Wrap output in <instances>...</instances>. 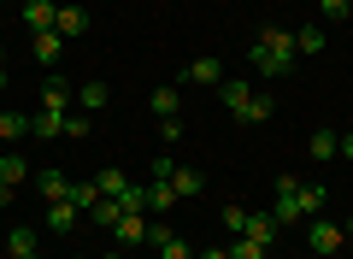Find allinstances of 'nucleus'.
I'll return each instance as SVG.
<instances>
[{
	"mask_svg": "<svg viewBox=\"0 0 353 259\" xmlns=\"http://www.w3.org/2000/svg\"><path fill=\"white\" fill-rule=\"evenodd\" d=\"M6 259H41V253H36V247H18V253H6Z\"/></svg>",
	"mask_w": 353,
	"mask_h": 259,
	"instance_id": "nucleus-34",
	"label": "nucleus"
},
{
	"mask_svg": "<svg viewBox=\"0 0 353 259\" xmlns=\"http://www.w3.org/2000/svg\"><path fill=\"white\" fill-rule=\"evenodd\" d=\"M218 88H224V106L236 112V118H248V106H253V95H259V88H253V83H236V77H224Z\"/></svg>",
	"mask_w": 353,
	"mask_h": 259,
	"instance_id": "nucleus-8",
	"label": "nucleus"
},
{
	"mask_svg": "<svg viewBox=\"0 0 353 259\" xmlns=\"http://www.w3.org/2000/svg\"><path fill=\"white\" fill-rule=\"evenodd\" d=\"M248 59H253V71L259 77H289L294 71V59H301V53H294V30H259V41H253L248 48Z\"/></svg>",
	"mask_w": 353,
	"mask_h": 259,
	"instance_id": "nucleus-1",
	"label": "nucleus"
},
{
	"mask_svg": "<svg viewBox=\"0 0 353 259\" xmlns=\"http://www.w3.org/2000/svg\"><path fill=\"white\" fill-rule=\"evenodd\" d=\"M301 207H306V218H318L324 212V183H301Z\"/></svg>",
	"mask_w": 353,
	"mask_h": 259,
	"instance_id": "nucleus-26",
	"label": "nucleus"
},
{
	"mask_svg": "<svg viewBox=\"0 0 353 259\" xmlns=\"http://www.w3.org/2000/svg\"><path fill=\"white\" fill-rule=\"evenodd\" d=\"M36 189L48 200H71V177H65V171H36Z\"/></svg>",
	"mask_w": 353,
	"mask_h": 259,
	"instance_id": "nucleus-14",
	"label": "nucleus"
},
{
	"mask_svg": "<svg viewBox=\"0 0 353 259\" xmlns=\"http://www.w3.org/2000/svg\"><path fill=\"white\" fill-rule=\"evenodd\" d=\"M24 24L36 30V36H48V30L59 24V0H24Z\"/></svg>",
	"mask_w": 353,
	"mask_h": 259,
	"instance_id": "nucleus-5",
	"label": "nucleus"
},
{
	"mask_svg": "<svg viewBox=\"0 0 353 259\" xmlns=\"http://www.w3.org/2000/svg\"><path fill=\"white\" fill-rule=\"evenodd\" d=\"M341 242H347V224H324L318 218L312 230H306V247H312V253H341Z\"/></svg>",
	"mask_w": 353,
	"mask_h": 259,
	"instance_id": "nucleus-4",
	"label": "nucleus"
},
{
	"mask_svg": "<svg viewBox=\"0 0 353 259\" xmlns=\"http://www.w3.org/2000/svg\"><path fill=\"white\" fill-rule=\"evenodd\" d=\"M165 183L176 189V200H194V195H201V189H206V177H201V171H171V177H165Z\"/></svg>",
	"mask_w": 353,
	"mask_h": 259,
	"instance_id": "nucleus-15",
	"label": "nucleus"
},
{
	"mask_svg": "<svg viewBox=\"0 0 353 259\" xmlns=\"http://www.w3.org/2000/svg\"><path fill=\"white\" fill-rule=\"evenodd\" d=\"M218 224H224V236H241V224H248V207H224V218H218Z\"/></svg>",
	"mask_w": 353,
	"mask_h": 259,
	"instance_id": "nucleus-27",
	"label": "nucleus"
},
{
	"mask_svg": "<svg viewBox=\"0 0 353 259\" xmlns=\"http://www.w3.org/2000/svg\"><path fill=\"white\" fill-rule=\"evenodd\" d=\"M53 30H59V36H83L88 12H83V6H59V24H53Z\"/></svg>",
	"mask_w": 353,
	"mask_h": 259,
	"instance_id": "nucleus-20",
	"label": "nucleus"
},
{
	"mask_svg": "<svg viewBox=\"0 0 353 259\" xmlns=\"http://www.w3.org/2000/svg\"><path fill=\"white\" fill-rule=\"evenodd\" d=\"M0 88H6V53H0Z\"/></svg>",
	"mask_w": 353,
	"mask_h": 259,
	"instance_id": "nucleus-35",
	"label": "nucleus"
},
{
	"mask_svg": "<svg viewBox=\"0 0 353 259\" xmlns=\"http://www.w3.org/2000/svg\"><path fill=\"white\" fill-rule=\"evenodd\" d=\"M59 53H65V36H59V30H48V36H36V59L48 65V71L59 65Z\"/></svg>",
	"mask_w": 353,
	"mask_h": 259,
	"instance_id": "nucleus-17",
	"label": "nucleus"
},
{
	"mask_svg": "<svg viewBox=\"0 0 353 259\" xmlns=\"http://www.w3.org/2000/svg\"><path fill=\"white\" fill-rule=\"evenodd\" d=\"M347 18H353V12H347Z\"/></svg>",
	"mask_w": 353,
	"mask_h": 259,
	"instance_id": "nucleus-39",
	"label": "nucleus"
},
{
	"mask_svg": "<svg viewBox=\"0 0 353 259\" xmlns=\"http://www.w3.org/2000/svg\"><path fill=\"white\" fill-rule=\"evenodd\" d=\"M94 200H101V189H94V177H83V183H71V207H77V212H88Z\"/></svg>",
	"mask_w": 353,
	"mask_h": 259,
	"instance_id": "nucleus-23",
	"label": "nucleus"
},
{
	"mask_svg": "<svg viewBox=\"0 0 353 259\" xmlns=\"http://www.w3.org/2000/svg\"><path fill=\"white\" fill-rule=\"evenodd\" d=\"M59 6H65V0H59Z\"/></svg>",
	"mask_w": 353,
	"mask_h": 259,
	"instance_id": "nucleus-38",
	"label": "nucleus"
},
{
	"mask_svg": "<svg viewBox=\"0 0 353 259\" xmlns=\"http://www.w3.org/2000/svg\"><path fill=\"white\" fill-rule=\"evenodd\" d=\"M65 136H88V112H77V106L65 112Z\"/></svg>",
	"mask_w": 353,
	"mask_h": 259,
	"instance_id": "nucleus-30",
	"label": "nucleus"
},
{
	"mask_svg": "<svg viewBox=\"0 0 353 259\" xmlns=\"http://www.w3.org/2000/svg\"><path fill=\"white\" fill-rule=\"evenodd\" d=\"M148 242H153V253H159V259H194V247L183 242L171 224H148Z\"/></svg>",
	"mask_w": 353,
	"mask_h": 259,
	"instance_id": "nucleus-3",
	"label": "nucleus"
},
{
	"mask_svg": "<svg viewBox=\"0 0 353 259\" xmlns=\"http://www.w3.org/2000/svg\"><path fill=\"white\" fill-rule=\"evenodd\" d=\"M241 236H248V242H259V247H271V242H277V218H271V212H248Z\"/></svg>",
	"mask_w": 353,
	"mask_h": 259,
	"instance_id": "nucleus-9",
	"label": "nucleus"
},
{
	"mask_svg": "<svg viewBox=\"0 0 353 259\" xmlns=\"http://www.w3.org/2000/svg\"><path fill=\"white\" fill-rule=\"evenodd\" d=\"M265 118H271V95H253V106H248L241 124H265Z\"/></svg>",
	"mask_w": 353,
	"mask_h": 259,
	"instance_id": "nucleus-29",
	"label": "nucleus"
},
{
	"mask_svg": "<svg viewBox=\"0 0 353 259\" xmlns=\"http://www.w3.org/2000/svg\"><path fill=\"white\" fill-rule=\"evenodd\" d=\"M336 160H353V130L341 136V148H336Z\"/></svg>",
	"mask_w": 353,
	"mask_h": 259,
	"instance_id": "nucleus-32",
	"label": "nucleus"
},
{
	"mask_svg": "<svg viewBox=\"0 0 353 259\" xmlns=\"http://www.w3.org/2000/svg\"><path fill=\"white\" fill-rule=\"evenodd\" d=\"M18 136H30V112H0V148Z\"/></svg>",
	"mask_w": 353,
	"mask_h": 259,
	"instance_id": "nucleus-16",
	"label": "nucleus"
},
{
	"mask_svg": "<svg viewBox=\"0 0 353 259\" xmlns=\"http://www.w3.org/2000/svg\"><path fill=\"white\" fill-rule=\"evenodd\" d=\"M183 83H224V59H218V53H201V59H189Z\"/></svg>",
	"mask_w": 353,
	"mask_h": 259,
	"instance_id": "nucleus-6",
	"label": "nucleus"
},
{
	"mask_svg": "<svg viewBox=\"0 0 353 259\" xmlns=\"http://www.w3.org/2000/svg\"><path fill=\"white\" fill-rule=\"evenodd\" d=\"M112 242H118V247H136V242H148V218H141V212H124V218L112 224Z\"/></svg>",
	"mask_w": 353,
	"mask_h": 259,
	"instance_id": "nucleus-7",
	"label": "nucleus"
},
{
	"mask_svg": "<svg viewBox=\"0 0 353 259\" xmlns=\"http://www.w3.org/2000/svg\"><path fill=\"white\" fill-rule=\"evenodd\" d=\"M194 259H230V247H201Z\"/></svg>",
	"mask_w": 353,
	"mask_h": 259,
	"instance_id": "nucleus-33",
	"label": "nucleus"
},
{
	"mask_svg": "<svg viewBox=\"0 0 353 259\" xmlns=\"http://www.w3.org/2000/svg\"><path fill=\"white\" fill-rule=\"evenodd\" d=\"M176 136H183V118H159V142H165V153L176 148Z\"/></svg>",
	"mask_w": 353,
	"mask_h": 259,
	"instance_id": "nucleus-28",
	"label": "nucleus"
},
{
	"mask_svg": "<svg viewBox=\"0 0 353 259\" xmlns=\"http://www.w3.org/2000/svg\"><path fill=\"white\" fill-rule=\"evenodd\" d=\"M106 100H112V88H106V83H83V88H77V112H88V118H94Z\"/></svg>",
	"mask_w": 353,
	"mask_h": 259,
	"instance_id": "nucleus-12",
	"label": "nucleus"
},
{
	"mask_svg": "<svg viewBox=\"0 0 353 259\" xmlns=\"http://www.w3.org/2000/svg\"><path fill=\"white\" fill-rule=\"evenodd\" d=\"M336 148H341L336 130H318V136H312V160H336Z\"/></svg>",
	"mask_w": 353,
	"mask_h": 259,
	"instance_id": "nucleus-24",
	"label": "nucleus"
},
{
	"mask_svg": "<svg viewBox=\"0 0 353 259\" xmlns=\"http://www.w3.org/2000/svg\"><path fill=\"white\" fill-rule=\"evenodd\" d=\"M141 189H148V212H171V207H176V189L165 183V177H148Z\"/></svg>",
	"mask_w": 353,
	"mask_h": 259,
	"instance_id": "nucleus-11",
	"label": "nucleus"
},
{
	"mask_svg": "<svg viewBox=\"0 0 353 259\" xmlns=\"http://www.w3.org/2000/svg\"><path fill=\"white\" fill-rule=\"evenodd\" d=\"M271 247H259V242H248V236H230V259H265Z\"/></svg>",
	"mask_w": 353,
	"mask_h": 259,
	"instance_id": "nucleus-25",
	"label": "nucleus"
},
{
	"mask_svg": "<svg viewBox=\"0 0 353 259\" xmlns=\"http://www.w3.org/2000/svg\"><path fill=\"white\" fill-rule=\"evenodd\" d=\"M106 259H118V253H106Z\"/></svg>",
	"mask_w": 353,
	"mask_h": 259,
	"instance_id": "nucleus-37",
	"label": "nucleus"
},
{
	"mask_svg": "<svg viewBox=\"0 0 353 259\" xmlns=\"http://www.w3.org/2000/svg\"><path fill=\"white\" fill-rule=\"evenodd\" d=\"M318 6H324V18H347L353 12V0H318Z\"/></svg>",
	"mask_w": 353,
	"mask_h": 259,
	"instance_id": "nucleus-31",
	"label": "nucleus"
},
{
	"mask_svg": "<svg viewBox=\"0 0 353 259\" xmlns=\"http://www.w3.org/2000/svg\"><path fill=\"white\" fill-rule=\"evenodd\" d=\"M271 189H277V207H271V218H277V224H301V218H306V207H301V177L277 171V177H271Z\"/></svg>",
	"mask_w": 353,
	"mask_h": 259,
	"instance_id": "nucleus-2",
	"label": "nucleus"
},
{
	"mask_svg": "<svg viewBox=\"0 0 353 259\" xmlns=\"http://www.w3.org/2000/svg\"><path fill=\"white\" fill-rule=\"evenodd\" d=\"M41 106H53V112H71V106H77V88L65 83V77H48V88H41Z\"/></svg>",
	"mask_w": 353,
	"mask_h": 259,
	"instance_id": "nucleus-10",
	"label": "nucleus"
},
{
	"mask_svg": "<svg viewBox=\"0 0 353 259\" xmlns=\"http://www.w3.org/2000/svg\"><path fill=\"white\" fill-rule=\"evenodd\" d=\"M124 183H130V177L118 171V165H106V171H94V189H101L106 200H118V195H124Z\"/></svg>",
	"mask_w": 353,
	"mask_h": 259,
	"instance_id": "nucleus-19",
	"label": "nucleus"
},
{
	"mask_svg": "<svg viewBox=\"0 0 353 259\" xmlns=\"http://www.w3.org/2000/svg\"><path fill=\"white\" fill-rule=\"evenodd\" d=\"M77 218H83V212H77L71 200H48V230L65 236V230H77Z\"/></svg>",
	"mask_w": 353,
	"mask_h": 259,
	"instance_id": "nucleus-13",
	"label": "nucleus"
},
{
	"mask_svg": "<svg viewBox=\"0 0 353 259\" xmlns=\"http://www.w3.org/2000/svg\"><path fill=\"white\" fill-rule=\"evenodd\" d=\"M148 106H153V118H176V88H171V83H159V88L148 95Z\"/></svg>",
	"mask_w": 353,
	"mask_h": 259,
	"instance_id": "nucleus-21",
	"label": "nucleus"
},
{
	"mask_svg": "<svg viewBox=\"0 0 353 259\" xmlns=\"http://www.w3.org/2000/svg\"><path fill=\"white\" fill-rule=\"evenodd\" d=\"M347 236H353V218H347Z\"/></svg>",
	"mask_w": 353,
	"mask_h": 259,
	"instance_id": "nucleus-36",
	"label": "nucleus"
},
{
	"mask_svg": "<svg viewBox=\"0 0 353 259\" xmlns=\"http://www.w3.org/2000/svg\"><path fill=\"white\" fill-rule=\"evenodd\" d=\"M24 177H30V160H24V153H0V183H24Z\"/></svg>",
	"mask_w": 353,
	"mask_h": 259,
	"instance_id": "nucleus-18",
	"label": "nucleus"
},
{
	"mask_svg": "<svg viewBox=\"0 0 353 259\" xmlns=\"http://www.w3.org/2000/svg\"><path fill=\"white\" fill-rule=\"evenodd\" d=\"M324 30H318V24H306V30H294V53H324Z\"/></svg>",
	"mask_w": 353,
	"mask_h": 259,
	"instance_id": "nucleus-22",
	"label": "nucleus"
}]
</instances>
